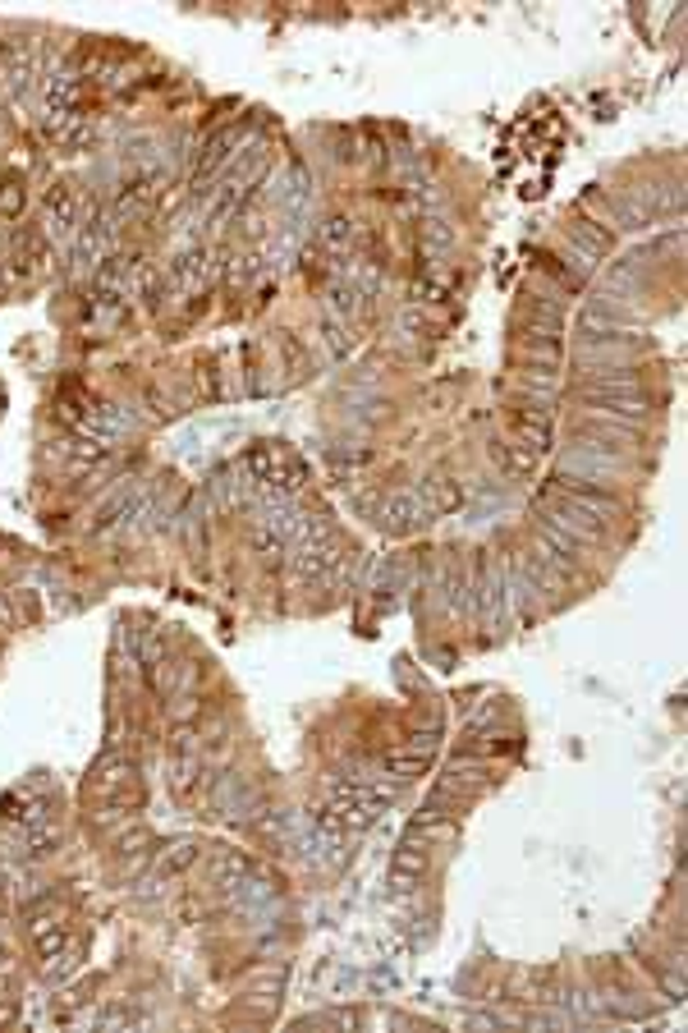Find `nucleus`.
Instances as JSON below:
<instances>
[{"label": "nucleus", "instance_id": "nucleus-7", "mask_svg": "<svg viewBox=\"0 0 688 1033\" xmlns=\"http://www.w3.org/2000/svg\"><path fill=\"white\" fill-rule=\"evenodd\" d=\"M197 859V845L193 841H175L166 854H161V863H156V872H161V878H175V872H184L188 863Z\"/></svg>", "mask_w": 688, "mask_h": 1033}, {"label": "nucleus", "instance_id": "nucleus-12", "mask_svg": "<svg viewBox=\"0 0 688 1033\" xmlns=\"http://www.w3.org/2000/svg\"><path fill=\"white\" fill-rule=\"evenodd\" d=\"M129 510H134V496H119L115 505H106V510H101L97 529H115V524H119V514H129Z\"/></svg>", "mask_w": 688, "mask_h": 1033}, {"label": "nucleus", "instance_id": "nucleus-9", "mask_svg": "<svg viewBox=\"0 0 688 1033\" xmlns=\"http://www.w3.org/2000/svg\"><path fill=\"white\" fill-rule=\"evenodd\" d=\"M445 776H450V785H477L482 776H487V763H477V758H455L450 767H445Z\"/></svg>", "mask_w": 688, "mask_h": 1033}, {"label": "nucleus", "instance_id": "nucleus-1", "mask_svg": "<svg viewBox=\"0 0 688 1033\" xmlns=\"http://www.w3.org/2000/svg\"><path fill=\"white\" fill-rule=\"evenodd\" d=\"M248 468H253V478L266 483L271 492H299L308 483L303 460L294 451H285V446H257V451H248Z\"/></svg>", "mask_w": 688, "mask_h": 1033}, {"label": "nucleus", "instance_id": "nucleus-8", "mask_svg": "<svg viewBox=\"0 0 688 1033\" xmlns=\"http://www.w3.org/2000/svg\"><path fill=\"white\" fill-rule=\"evenodd\" d=\"M47 207H51L60 221H74V216H78V193H74L69 184H51V193H47Z\"/></svg>", "mask_w": 688, "mask_h": 1033}, {"label": "nucleus", "instance_id": "nucleus-13", "mask_svg": "<svg viewBox=\"0 0 688 1033\" xmlns=\"http://www.w3.org/2000/svg\"><path fill=\"white\" fill-rule=\"evenodd\" d=\"M5 1020H10V1011H5V1006H0V1024H5Z\"/></svg>", "mask_w": 688, "mask_h": 1033}, {"label": "nucleus", "instance_id": "nucleus-5", "mask_svg": "<svg viewBox=\"0 0 688 1033\" xmlns=\"http://www.w3.org/2000/svg\"><path fill=\"white\" fill-rule=\"evenodd\" d=\"M431 767V758H422V753H409V748H395V753H386V776L390 781H414V776H422Z\"/></svg>", "mask_w": 688, "mask_h": 1033}, {"label": "nucleus", "instance_id": "nucleus-11", "mask_svg": "<svg viewBox=\"0 0 688 1033\" xmlns=\"http://www.w3.org/2000/svg\"><path fill=\"white\" fill-rule=\"evenodd\" d=\"M349 244H353V221H349V216H335V221L327 225V249L344 253Z\"/></svg>", "mask_w": 688, "mask_h": 1033}, {"label": "nucleus", "instance_id": "nucleus-10", "mask_svg": "<svg viewBox=\"0 0 688 1033\" xmlns=\"http://www.w3.org/2000/svg\"><path fill=\"white\" fill-rule=\"evenodd\" d=\"M69 455H74V464L92 468V464H101V460H106V446H101V442H92V436H74V442H69Z\"/></svg>", "mask_w": 688, "mask_h": 1033}, {"label": "nucleus", "instance_id": "nucleus-4", "mask_svg": "<svg viewBox=\"0 0 688 1033\" xmlns=\"http://www.w3.org/2000/svg\"><path fill=\"white\" fill-rule=\"evenodd\" d=\"M427 863H431V854L422 850V841H414L409 850H399L395 854V887H414L427 872Z\"/></svg>", "mask_w": 688, "mask_h": 1033}, {"label": "nucleus", "instance_id": "nucleus-6", "mask_svg": "<svg viewBox=\"0 0 688 1033\" xmlns=\"http://www.w3.org/2000/svg\"><path fill=\"white\" fill-rule=\"evenodd\" d=\"M518 359L533 363V368H542V372H551V368L560 363V340H523Z\"/></svg>", "mask_w": 688, "mask_h": 1033}, {"label": "nucleus", "instance_id": "nucleus-14", "mask_svg": "<svg viewBox=\"0 0 688 1033\" xmlns=\"http://www.w3.org/2000/svg\"><path fill=\"white\" fill-rule=\"evenodd\" d=\"M0 909H5V887H0Z\"/></svg>", "mask_w": 688, "mask_h": 1033}, {"label": "nucleus", "instance_id": "nucleus-2", "mask_svg": "<svg viewBox=\"0 0 688 1033\" xmlns=\"http://www.w3.org/2000/svg\"><path fill=\"white\" fill-rule=\"evenodd\" d=\"M514 432H518V442L528 446L533 455L551 451V432H555V418L546 405H518L514 409Z\"/></svg>", "mask_w": 688, "mask_h": 1033}, {"label": "nucleus", "instance_id": "nucleus-3", "mask_svg": "<svg viewBox=\"0 0 688 1033\" xmlns=\"http://www.w3.org/2000/svg\"><path fill=\"white\" fill-rule=\"evenodd\" d=\"M47 138L60 143L65 152L88 147L92 143V120H88V115H78V110H60V115H51V120H47Z\"/></svg>", "mask_w": 688, "mask_h": 1033}]
</instances>
